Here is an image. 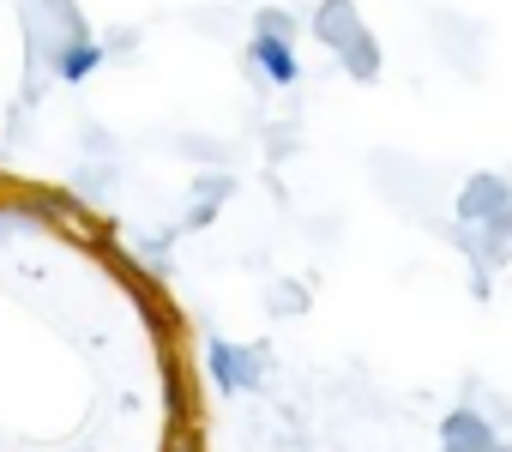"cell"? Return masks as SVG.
<instances>
[{"instance_id":"6da1fadb","label":"cell","mask_w":512,"mask_h":452,"mask_svg":"<svg viewBox=\"0 0 512 452\" xmlns=\"http://www.w3.org/2000/svg\"><path fill=\"white\" fill-rule=\"evenodd\" d=\"M0 452H211L187 302L85 193L0 169Z\"/></svg>"}]
</instances>
